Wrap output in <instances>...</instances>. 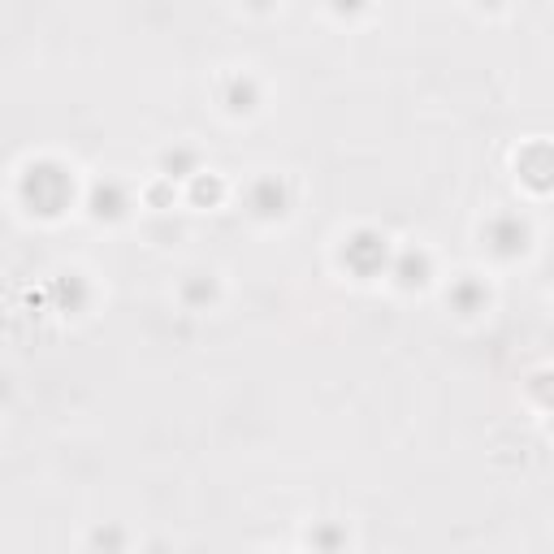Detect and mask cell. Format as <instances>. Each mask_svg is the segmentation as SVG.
<instances>
[{
    "label": "cell",
    "instance_id": "6da1fadb",
    "mask_svg": "<svg viewBox=\"0 0 554 554\" xmlns=\"http://www.w3.org/2000/svg\"><path fill=\"white\" fill-rule=\"evenodd\" d=\"M18 195L26 213L35 217H61L74 204V174L57 161H35L18 182Z\"/></svg>",
    "mask_w": 554,
    "mask_h": 554
},
{
    "label": "cell",
    "instance_id": "7a4b0ae2",
    "mask_svg": "<svg viewBox=\"0 0 554 554\" xmlns=\"http://www.w3.org/2000/svg\"><path fill=\"white\" fill-rule=\"evenodd\" d=\"M390 239L381 230H355L347 247H342V265H347L355 277H377V273H386L390 265Z\"/></svg>",
    "mask_w": 554,
    "mask_h": 554
},
{
    "label": "cell",
    "instance_id": "3957f363",
    "mask_svg": "<svg viewBox=\"0 0 554 554\" xmlns=\"http://www.w3.org/2000/svg\"><path fill=\"white\" fill-rule=\"evenodd\" d=\"M485 247H490L498 260L529 252V221H520L516 213H498L490 226H485Z\"/></svg>",
    "mask_w": 554,
    "mask_h": 554
},
{
    "label": "cell",
    "instance_id": "277c9868",
    "mask_svg": "<svg viewBox=\"0 0 554 554\" xmlns=\"http://www.w3.org/2000/svg\"><path fill=\"white\" fill-rule=\"evenodd\" d=\"M247 208H252L256 217H286L290 213V187L282 178H256L252 191H247Z\"/></svg>",
    "mask_w": 554,
    "mask_h": 554
},
{
    "label": "cell",
    "instance_id": "5b68a950",
    "mask_svg": "<svg viewBox=\"0 0 554 554\" xmlns=\"http://www.w3.org/2000/svg\"><path fill=\"white\" fill-rule=\"evenodd\" d=\"M87 208L96 221H117V217H126L130 195L117 178H100V182H91V191H87Z\"/></svg>",
    "mask_w": 554,
    "mask_h": 554
},
{
    "label": "cell",
    "instance_id": "8992f818",
    "mask_svg": "<svg viewBox=\"0 0 554 554\" xmlns=\"http://www.w3.org/2000/svg\"><path fill=\"white\" fill-rule=\"evenodd\" d=\"M429 269H433V260H429V252H420V247H403V252H394L390 265H386V273L403 290H420V286H425L429 282Z\"/></svg>",
    "mask_w": 554,
    "mask_h": 554
},
{
    "label": "cell",
    "instance_id": "52a82bcc",
    "mask_svg": "<svg viewBox=\"0 0 554 554\" xmlns=\"http://www.w3.org/2000/svg\"><path fill=\"white\" fill-rule=\"evenodd\" d=\"M446 303H451L459 316H477L490 308V290H485L481 277H459V282L446 290Z\"/></svg>",
    "mask_w": 554,
    "mask_h": 554
},
{
    "label": "cell",
    "instance_id": "ba28073f",
    "mask_svg": "<svg viewBox=\"0 0 554 554\" xmlns=\"http://www.w3.org/2000/svg\"><path fill=\"white\" fill-rule=\"evenodd\" d=\"M256 100H260V91H256L252 78H230L226 83V109L230 113H252Z\"/></svg>",
    "mask_w": 554,
    "mask_h": 554
},
{
    "label": "cell",
    "instance_id": "9c48e42d",
    "mask_svg": "<svg viewBox=\"0 0 554 554\" xmlns=\"http://www.w3.org/2000/svg\"><path fill=\"white\" fill-rule=\"evenodd\" d=\"M161 169H165L169 182H174V178H195V174H200V156H195L191 148H174V152L161 156Z\"/></svg>",
    "mask_w": 554,
    "mask_h": 554
},
{
    "label": "cell",
    "instance_id": "30bf717a",
    "mask_svg": "<svg viewBox=\"0 0 554 554\" xmlns=\"http://www.w3.org/2000/svg\"><path fill=\"white\" fill-rule=\"evenodd\" d=\"M57 299L65 303V312H83L87 299H91V290H87L83 277L70 273V277H61V282H57Z\"/></svg>",
    "mask_w": 554,
    "mask_h": 554
},
{
    "label": "cell",
    "instance_id": "8fae6325",
    "mask_svg": "<svg viewBox=\"0 0 554 554\" xmlns=\"http://www.w3.org/2000/svg\"><path fill=\"white\" fill-rule=\"evenodd\" d=\"M182 299H187L191 308H204V303L217 299V282H213V277H204V273H195L191 282L182 286Z\"/></svg>",
    "mask_w": 554,
    "mask_h": 554
},
{
    "label": "cell",
    "instance_id": "7c38bea8",
    "mask_svg": "<svg viewBox=\"0 0 554 554\" xmlns=\"http://www.w3.org/2000/svg\"><path fill=\"white\" fill-rule=\"evenodd\" d=\"M221 200V182L213 174H195V204H217Z\"/></svg>",
    "mask_w": 554,
    "mask_h": 554
},
{
    "label": "cell",
    "instance_id": "4fadbf2b",
    "mask_svg": "<svg viewBox=\"0 0 554 554\" xmlns=\"http://www.w3.org/2000/svg\"><path fill=\"white\" fill-rule=\"evenodd\" d=\"M312 542H316V546H342V542H347V537H342V533H329V529H325V533H316Z\"/></svg>",
    "mask_w": 554,
    "mask_h": 554
},
{
    "label": "cell",
    "instance_id": "5bb4252c",
    "mask_svg": "<svg viewBox=\"0 0 554 554\" xmlns=\"http://www.w3.org/2000/svg\"><path fill=\"white\" fill-rule=\"evenodd\" d=\"M329 5H334V13H360L364 0H329Z\"/></svg>",
    "mask_w": 554,
    "mask_h": 554
},
{
    "label": "cell",
    "instance_id": "9a60e30c",
    "mask_svg": "<svg viewBox=\"0 0 554 554\" xmlns=\"http://www.w3.org/2000/svg\"><path fill=\"white\" fill-rule=\"evenodd\" d=\"M247 5H252V9H269L273 0H247Z\"/></svg>",
    "mask_w": 554,
    "mask_h": 554
},
{
    "label": "cell",
    "instance_id": "2e32d148",
    "mask_svg": "<svg viewBox=\"0 0 554 554\" xmlns=\"http://www.w3.org/2000/svg\"><path fill=\"white\" fill-rule=\"evenodd\" d=\"M481 5H503V0H481Z\"/></svg>",
    "mask_w": 554,
    "mask_h": 554
}]
</instances>
